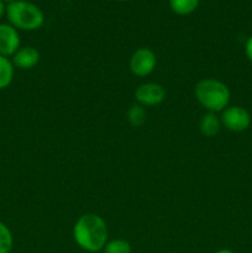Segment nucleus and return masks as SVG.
I'll return each instance as SVG.
<instances>
[{
    "mask_svg": "<svg viewBox=\"0 0 252 253\" xmlns=\"http://www.w3.org/2000/svg\"><path fill=\"white\" fill-rule=\"evenodd\" d=\"M72 235L76 244L84 251L96 253L103 251L109 241L106 221L96 214H84L74 224Z\"/></svg>",
    "mask_w": 252,
    "mask_h": 253,
    "instance_id": "f257e3e1",
    "label": "nucleus"
},
{
    "mask_svg": "<svg viewBox=\"0 0 252 253\" xmlns=\"http://www.w3.org/2000/svg\"><path fill=\"white\" fill-rule=\"evenodd\" d=\"M194 95L208 113H221L230 104L231 93L224 82L215 78H203L195 84Z\"/></svg>",
    "mask_w": 252,
    "mask_h": 253,
    "instance_id": "f03ea898",
    "label": "nucleus"
},
{
    "mask_svg": "<svg viewBox=\"0 0 252 253\" xmlns=\"http://www.w3.org/2000/svg\"><path fill=\"white\" fill-rule=\"evenodd\" d=\"M5 15L9 24L21 31H36L44 24L43 11L27 0H15L7 4Z\"/></svg>",
    "mask_w": 252,
    "mask_h": 253,
    "instance_id": "7ed1b4c3",
    "label": "nucleus"
},
{
    "mask_svg": "<svg viewBox=\"0 0 252 253\" xmlns=\"http://www.w3.org/2000/svg\"><path fill=\"white\" fill-rule=\"evenodd\" d=\"M221 126L231 132L246 131L251 125V114L240 105H229L221 111L220 115Z\"/></svg>",
    "mask_w": 252,
    "mask_h": 253,
    "instance_id": "20e7f679",
    "label": "nucleus"
},
{
    "mask_svg": "<svg viewBox=\"0 0 252 253\" xmlns=\"http://www.w3.org/2000/svg\"><path fill=\"white\" fill-rule=\"evenodd\" d=\"M157 66V56L148 47H140L130 57L128 67L133 76L145 78L153 73Z\"/></svg>",
    "mask_w": 252,
    "mask_h": 253,
    "instance_id": "39448f33",
    "label": "nucleus"
},
{
    "mask_svg": "<svg viewBox=\"0 0 252 253\" xmlns=\"http://www.w3.org/2000/svg\"><path fill=\"white\" fill-rule=\"evenodd\" d=\"M166 96H167V90L165 86L155 82L140 84L135 90L136 103L143 108L160 105L166 100Z\"/></svg>",
    "mask_w": 252,
    "mask_h": 253,
    "instance_id": "423d86ee",
    "label": "nucleus"
},
{
    "mask_svg": "<svg viewBox=\"0 0 252 253\" xmlns=\"http://www.w3.org/2000/svg\"><path fill=\"white\" fill-rule=\"evenodd\" d=\"M21 47L19 30L15 29L12 25L0 24V54L4 57L14 56L17 49Z\"/></svg>",
    "mask_w": 252,
    "mask_h": 253,
    "instance_id": "0eeeda50",
    "label": "nucleus"
},
{
    "mask_svg": "<svg viewBox=\"0 0 252 253\" xmlns=\"http://www.w3.org/2000/svg\"><path fill=\"white\" fill-rule=\"evenodd\" d=\"M41 54L37 51V48L32 46H24L20 47L16 51V53L11 57V62L15 68L27 71L32 69L39 64Z\"/></svg>",
    "mask_w": 252,
    "mask_h": 253,
    "instance_id": "6e6552de",
    "label": "nucleus"
},
{
    "mask_svg": "<svg viewBox=\"0 0 252 253\" xmlns=\"http://www.w3.org/2000/svg\"><path fill=\"white\" fill-rule=\"evenodd\" d=\"M221 127L220 116H217L215 113L204 114L199 121L200 133L205 137H215Z\"/></svg>",
    "mask_w": 252,
    "mask_h": 253,
    "instance_id": "1a4fd4ad",
    "label": "nucleus"
},
{
    "mask_svg": "<svg viewBox=\"0 0 252 253\" xmlns=\"http://www.w3.org/2000/svg\"><path fill=\"white\" fill-rule=\"evenodd\" d=\"M15 67L11 59L0 54V90L7 88L12 83Z\"/></svg>",
    "mask_w": 252,
    "mask_h": 253,
    "instance_id": "9d476101",
    "label": "nucleus"
},
{
    "mask_svg": "<svg viewBox=\"0 0 252 253\" xmlns=\"http://www.w3.org/2000/svg\"><path fill=\"white\" fill-rule=\"evenodd\" d=\"M200 0H169V7L179 16L190 15L199 6Z\"/></svg>",
    "mask_w": 252,
    "mask_h": 253,
    "instance_id": "9b49d317",
    "label": "nucleus"
},
{
    "mask_svg": "<svg viewBox=\"0 0 252 253\" xmlns=\"http://www.w3.org/2000/svg\"><path fill=\"white\" fill-rule=\"evenodd\" d=\"M126 116H127V120L130 123V125H132L133 127H140V126H142L146 123V119H147L146 109L143 106L138 105L137 103L130 106Z\"/></svg>",
    "mask_w": 252,
    "mask_h": 253,
    "instance_id": "f8f14e48",
    "label": "nucleus"
},
{
    "mask_svg": "<svg viewBox=\"0 0 252 253\" xmlns=\"http://www.w3.org/2000/svg\"><path fill=\"white\" fill-rule=\"evenodd\" d=\"M104 253H131L132 249H131L130 242L126 241L124 239H114L109 240L106 245L103 249Z\"/></svg>",
    "mask_w": 252,
    "mask_h": 253,
    "instance_id": "ddd939ff",
    "label": "nucleus"
},
{
    "mask_svg": "<svg viewBox=\"0 0 252 253\" xmlns=\"http://www.w3.org/2000/svg\"><path fill=\"white\" fill-rule=\"evenodd\" d=\"M14 247L12 232L4 222L0 221V253H10Z\"/></svg>",
    "mask_w": 252,
    "mask_h": 253,
    "instance_id": "4468645a",
    "label": "nucleus"
},
{
    "mask_svg": "<svg viewBox=\"0 0 252 253\" xmlns=\"http://www.w3.org/2000/svg\"><path fill=\"white\" fill-rule=\"evenodd\" d=\"M245 54H246L247 59L252 63V36H250L246 40V43H245Z\"/></svg>",
    "mask_w": 252,
    "mask_h": 253,
    "instance_id": "2eb2a0df",
    "label": "nucleus"
},
{
    "mask_svg": "<svg viewBox=\"0 0 252 253\" xmlns=\"http://www.w3.org/2000/svg\"><path fill=\"white\" fill-rule=\"evenodd\" d=\"M5 11H6V4H5V2H2L1 0H0V19L4 16Z\"/></svg>",
    "mask_w": 252,
    "mask_h": 253,
    "instance_id": "dca6fc26",
    "label": "nucleus"
},
{
    "mask_svg": "<svg viewBox=\"0 0 252 253\" xmlns=\"http://www.w3.org/2000/svg\"><path fill=\"white\" fill-rule=\"evenodd\" d=\"M216 253H235V252H232L231 250H229V249H221V250H219Z\"/></svg>",
    "mask_w": 252,
    "mask_h": 253,
    "instance_id": "f3484780",
    "label": "nucleus"
},
{
    "mask_svg": "<svg viewBox=\"0 0 252 253\" xmlns=\"http://www.w3.org/2000/svg\"><path fill=\"white\" fill-rule=\"evenodd\" d=\"M2 2H5V4H10V2H12V1H15V0H1Z\"/></svg>",
    "mask_w": 252,
    "mask_h": 253,
    "instance_id": "a211bd4d",
    "label": "nucleus"
},
{
    "mask_svg": "<svg viewBox=\"0 0 252 253\" xmlns=\"http://www.w3.org/2000/svg\"><path fill=\"white\" fill-rule=\"evenodd\" d=\"M118 1H127V0H118Z\"/></svg>",
    "mask_w": 252,
    "mask_h": 253,
    "instance_id": "6ab92c4d",
    "label": "nucleus"
}]
</instances>
